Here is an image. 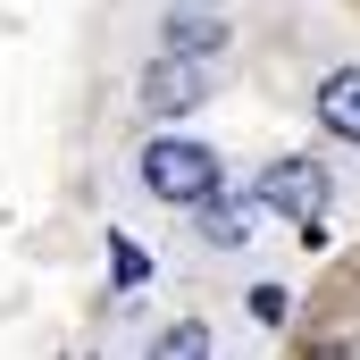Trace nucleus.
<instances>
[{"label":"nucleus","mask_w":360,"mask_h":360,"mask_svg":"<svg viewBox=\"0 0 360 360\" xmlns=\"http://www.w3.org/2000/svg\"><path fill=\"white\" fill-rule=\"evenodd\" d=\"M134 184L151 201H168V210H201L210 193H226V160L210 143H193V134H151L143 160H134Z\"/></svg>","instance_id":"f257e3e1"},{"label":"nucleus","mask_w":360,"mask_h":360,"mask_svg":"<svg viewBox=\"0 0 360 360\" xmlns=\"http://www.w3.org/2000/svg\"><path fill=\"white\" fill-rule=\"evenodd\" d=\"M134 101H143L151 117H193V109L210 101V59H193V51H151L143 76H134Z\"/></svg>","instance_id":"f03ea898"},{"label":"nucleus","mask_w":360,"mask_h":360,"mask_svg":"<svg viewBox=\"0 0 360 360\" xmlns=\"http://www.w3.org/2000/svg\"><path fill=\"white\" fill-rule=\"evenodd\" d=\"M260 201H269V218H319L327 210V160H310V151H293V160H269L260 184H252Z\"/></svg>","instance_id":"7ed1b4c3"},{"label":"nucleus","mask_w":360,"mask_h":360,"mask_svg":"<svg viewBox=\"0 0 360 360\" xmlns=\"http://www.w3.org/2000/svg\"><path fill=\"white\" fill-rule=\"evenodd\" d=\"M260 218H269V201H260V193H243V201H226V193H210V201L193 210V226H201V243H210V252H243Z\"/></svg>","instance_id":"20e7f679"},{"label":"nucleus","mask_w":360,"mask_h":360,"mask_svg":"<svg viewBox=\"0 0 360 360\" xmlns=\"http://www.w3.org/2000/svg\"><path fill=\"white\" fill-rule=\"evenodd\" d=\"M235 34H226V17H210V8H168L160 17V51H193V59H218Z\"/></svg>","instance_id":"39448f33"},{"label":"nucleus","mask_w":360,"mask_h":360,"mask_svg":"<svg viewBox=\"0 0 360 360\" xmlns=\"http://www.w3.org/2000/svg\"><path fill=\"white\" fill-rule=\"evenodd\" d=\"M319 126L335 134V143H360V68H335V76H319Z\"/></svg>","instance_id":"423d86ee"},{"label":"nucleus","mask_w":360,"mask_h":360,"mask_svg":"<svg viewBox=\"0 0 360 360\" xmlns=\"http://www.w3.org/2000/svg\"><path fill=\"white\" fill-rule=\"evenodd\" d=\"M160 352H168V360H201V352H210V327H193V319H176V327L160 335Z\"/></svg>","instance_id":"0eeeda50"},{"label":"nucleus","mask_w":360,"mask_h":360,"mask_svg":"<svg viewBox=\"0 0 360 360\" xmlns=\"http://www.w3.org/2000/svg\"><path fill=\"white\" fill-rule=\"evenodd\" d=\"M252 319L260 327H285V285H252Z\"/></svg>","instance_id":"6e6552de"}]
</instances>
